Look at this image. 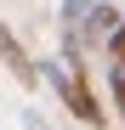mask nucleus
I'll list each match as a JSON object with an SVG mask.
<instances>
[{
    "mask_svg": "<svg viewBox=\"0 0 125 130\" xmlns=\"http://www.w3.org/2000/svg\"><path fill=\"white\" fill-rule=\"evenodd\" d=\"M108 57H114V62H119V68H125V17H119V28H114V34H108Z\"/></svg>",
    "mask_w": 125,
    "mask_h": 130,
    "instance_id": "obj_4",
    "label": "nucleus"
},
{
    "mask_svg": "<svg viewBox=\"0 0 125 130\" xmlns=\"http://www.w3.org/2000/svg\"><path fill=\"white\" fill-rule=\"evenodd\" d=\"M40 74H51V85L62 91V102H68V113H74L80 124H91V130L102 124V107H97L91 85H85V74H80L74 62H68V68H62V62H40Z\"/></svg>",
    "mask_w": 125,
    "mask_h": 130,
    "instance_id": "obj_1",
    "label": "nucleus"
},
{
    "mask_svg": "<svg viewBox=\"0 0 125 130\" xmlns=\"http://www.w3.org/2000/svg\"><path fill=\"white\" fill-rule=\"evenodd\" d=\"M114 107H119V119H125V68L114 62Z\"/></svg>",
    "mask_w": 125,
    "mask_h": 130,
    "instance_id": "obj_5",
    "label": "nucleus"
},
{
    "mask_svg": "<svg viewBox=\"0 0 125 130\" xmlns=\"http://www.w3.org/2000/svg\"><path fill=\"white\" fill-rule=\"evenodd\" d=\"M0 57H6V68H11L17 79H23V85H40V68H34V57H29L23 45H17V34H11L6 23H0Z\"/></svg>",
    "mask_w": 125,
    "mask_h": 130,
    "instance_id": "obj_2",
    "label": "nucleus"
},
{
    "mask_svg": "<svg viewBox=\"0 0 125 130\" xmlns=\"http://www.w3.org/2000/svg\"><path fill=\"white\" fill-rule=\"evenodd\" d=\"M80 23H85V45H102V40L119 28V11H114V6H91ZM80 23H74V28H80Z\"/></svg>",
    "mask_w": 125,
    "mask_h": 130,
    "instance_id": "obj_3",
    "label": "nucleus"
}]
</instances>
